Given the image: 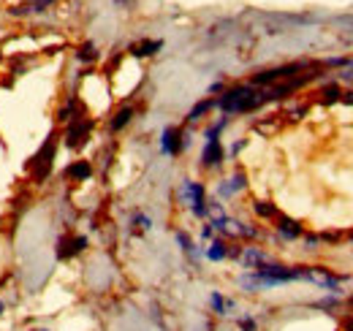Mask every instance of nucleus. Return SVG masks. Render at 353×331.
Listing matches in <instances>:
<instances>
[{
	"instance_id": "c756f323",
	"label": "nucleus",
	"mask_w": 353,
	"mask_h": 331,
	"mask_svg": "<svg viewBox=\"0 0 353 331\" xmlns=\"http://www.w3.org/2000/svg\"><path fill=\"white\" fill-rule=\"evenodd\" d=\"M351 310H353V299H351Z\"/></svg>"
},
{
	"instance_id": "9b49d317",
	"label": "nucleus",
	"mask_w": 353,
	"mask_h": 331,
	"mask_svg": "<svg viewBox=\"0 0 353 331\" xmlns=\"http://www.w3.org/2000/svg\"><path fill=\"white\" fill-rule=\"evenodd\" d=\"M65 177L68 179H77V182H85V179L92 177V166L88 161H74V163L65 168Z\"/></svg>"
},
{
	"instance_id": "412c9836",
	"label": "nucleus",
	"mask_w": 353,
	"mask_h": 331,
	"mask_svg": "<svg viewBox=\"0 0 353 331\" xmlns=\"http://www.w3.org/2000/svg\"><path fill=\"white\" fill-rule=\"evenodd\" d=\"M133 225H136V228H141V231H150V228H152V220H150L147 214L136 212V214H133Z\"/></svg>"
},
{
	"instance_id": "dca6fc26",
	"label": "nucleus",
	"mask_w": 353,
	"mask_h": 331,
	"mask_svg": "<svg viewBox=\"0 0 353 331\" xmlns=\"http://www.w3.org/2000/svg\"><path fill=\"white\" fill-rule=\"evenodd\" d=\"M131 120H133V109H131V106H123V109H120V112H117V114L112 117L109 128H112V130L117 133V130H123V128L131 123Z\"/></svg>"
},
{
	"instance_id": "1a4fd4ad",
	"label": "nucleus",
	"mask_w": 353,
	"mask_h": 331,
	"mask_svg": "<svg viewBox=\"0 0 353 331\" xmlns=\"http://www.w3.org/2000/svg\"><path fill=\"white\" fill-rule=\"evenodd\" d=\"M88 136H90V123L77 120V123H71L68 133H65V144H68L71 150H79V147L88 141Z\"/></svg>"
},
{
	"instance_id": "2eb2a0df",
	"label": "nucleus",
	"mask_w": 353,
	"mask_h": 331,
	"mask_svg": "<svg viewBox=\"0 0 353 331\" xmlns=\"http://www.w3.org/2000/svg\"><path fill=\"white\" fill-rule=\"evenodd\" d=\"M60 248H68V250H63L60 255H63V258H71V255H79L82 250L88 248V239H85V237H71V239H63Z\"/></svg>"
},
{
	"instance_id": "4468645a",
	"label": "nucleus",
	"mask_w": 353,
	"mask_h": 331,
	"mask_svg": "<svg viewBox=\"0 0 353 331\" xmlns=\"http://www.w3.org/2000/svg\"><path fill=\"white\" fill-rule=\"evenodd\" d=\"M163 49V41H141V43H133L131 46V54L133 57H152Z\"/></svg>"
},
{
	"instance_id": "39448f33",
	"label": "nucleus",
	"mask_w": 353,
	"mask_h": 331,
	"mask_svg": "<svg viewBox=\"0 0 353 331\" xmlns=\"http://www.w3.org/2000/svg\"><path fill=\"white\" fill-rule=\"evenodd\" d=\"M236 261H239L245 269L256 272V269H261L264 263H269V255H266L261 248H253V245H248V248H239V255H236Z\"/></svg>"
},
{
	"instance_id": "f03ea898",
	"label": "nucleus",
	"mask_w": 353,
	"mask_h": 331,
	"mask_svg": "<svg viewBox=\"0 0 353 331\" xmlns=\"http://www.w3.org/2000/svg\"><path fill=\"white\" fill-rule=\"evenodd\" d=\"M179 201H182V207H188L193 212V217H199V220L207 217V190H204L201 182L182 179V185H179Z\"/></svg>"
},
{
	"instance_id": "6ab92c4d",
	"label": "nucleus",
	"mask_w": 353,
	"mask_h": 331,
	"mask_svg": "<svg viewBox=\"0 0 353 331\" xmlns=\"http://www.w3.org/2000/svg\"><path fill=\"white\" fill-rule=\"evenodd\" d=\"M77 57H79L82 63H92V60L98 57V52H95V43H82V46H79V52H77Z\"/></svg>"
},
{
	"instance_id": "4be33fe9",
	"label": "nucleus",
	"mask_w": 353,
	"mask_h": 331,
	"mask_svg": "<svg viewBox=\"0 0 353 331\" xmlns=\"http://www.w3.org/2000/svg\"><path fill=\"white\" fill-rule=\"evenodd\" d=\"M201 239H204V242H212V239H215V225H212V223H207V225L201 228Z\"/></svg>"
},
{
	"instance_id": "f8f14e48",
	"label": "nucleus",
	"mask_w": 353,
	"mask_h": 331,
	"mask_svg": "<svg viewBox=\"0 0 353 331\" xmlns=\"http://www.w3.org/2000/svg\"><path fill=\"white\" fill-rule=\"evenodd\" d=\"M204 255H207V261H215V263H221L228 258V245L223 242V239H212L207 250H204Z\"/></svg>"
},
{
	"instance_id": "5701e85b",
	"label": "nucleus",
	"mask_w": 353,
	"mask_h": 331,
	"mask_svg": "<svg viewBox=\"0 0 353 331\" xmlns=\"http://www.w3.org/2000/svg\"><path fill=\"white\" fill-rule=\"evenodd\" d=\"M239 329H242V331H256V329H259V323H256L253 318H239Z\"/></svg>"
},
{
	"instance_id": "9d476101",
	"label": "nucleus",
	"mask_w": 353,
	"mask_h": 331,
	"mask_svg": "<svg viewBox=\"0 0 353 331\" xmlns=\"http://www.w3.org/2000/svg\"><path fill=\"white\" fill-rule=\"evenodd\" d=\"M210 307L215 310V315H231L234 310H236V304H234V299H225L221 290H215L212 296H210Z\"/></svg>"
},
{
	"instance_id": "cd10ccee",
	"label": "nucleus",
	"mask_w": 353,
	"mask_h": 331,
	"mask_svg": "<svg viewBox=\"0 0 353 331\" xmlns=\"http://www.w3.org/2000/svg\"><path fill=\"white\" fill-rule=\"evenodd\" d=\"M345 329H348V331H353V323H348V326H345Z\"/></svg>"
},
{
	"instance_id": "7ed1b4c3",
	"label": "nucleus",
	"mask_w": 353,
	"mask_h": 331,
	"mask_svg": "<svg viewBox=\"0 0 353 331\" xmlns=\"http://www.w3.org/2000/svg\"><path fill=\"white\" fill-rule=\"evenodd\" d=\"M188 147H190V139H188V133H182V128H176V125L163 128V133H161V152L163 155L174 158V155H179Z\"/></svg>"
},
{
	"instance_id": "b1692460",
	"label": "nucleus",
	"mask_w": 353,
	"mask_h": 331,
	"mask_svg": "<svg viewBox=\"0 0 353 331\" xmlns=\"http://www.w3.org/2000/svg\"><path fill=\"white\" fill-rule=\"evenodd\" d=\"M245 144H248L245 139H242V141H234V144H231V150H228V155H231V158H236V155L245 150Z\"/></svg>"
},
{
	"instance_id": "20e7f679",
	"label": "nucleus",
	"mask_w": 353,
	"mask_h": 331,
	"mask_svg": "<svg viewBox=\"0 0 353 331\" xmlns=\"http://www.w3.org/2000/svg\"><path fill=\"white\" fill-rule=\"evenodd\" d=\"M305 280L315 283L318 288H323V290H337L340 283H343V277H334V274H329V272L321 269V266H305Z\"/></svg>"
},
{
	"instance_id": "0eeeda50",
	"label": "nucleus",
	"mask_w": 353,
	"mask_h": 331,
	"mask_svg": "<svg viewBox=\"0 0 353 331\" xmlns=\"http://www.w3.org/2000/svg\"><path fill=\"white\" fill-rule=\"evenodd\" d=\"M223 161H225V150H223L221 139H215V141H204L201 166H204V168H218Z\"/></svg>"
},
{
	"instance_id": "f3484780",
	"label": "nucleus",
	"mask_w": 353,
	"mask_h": 331,
	"mask_svg": "<svg viewBox=\"0 0 353 331\" xmlns=\"http://www.w3.org/2000/svg\"><path fill=\"white\" fill-rule=\"evenodd\" d=\"M54 6V0H28L22 8V14H41V11H46V8H52Z\"/></svg>"
},
{
	"instance_id": "393cba45",
	"label": "nucleus",
	"mask_w": 353,
	"mask_h": 331,
	"mask_svg": "<svg viewBox=\"0 0 353 331\" xmlns=\"http://www.w3.org/2000/svg\"><path fill=\"white\" fill-rule=\"evenodd\" d=\"M340 101H343V103H351V106H353V90L343 92V95H340Z\"/></svg>"
},
{
	"instance_id": "c85d7f7f",
	"label": "nucleus",
	"mask_w": 353,
	"mask_h": 331,
	"mask_svg": "<svg viewBox=\"0 0 353 331\" xmlns=\"http://www.w3.org/2000/svg\"><path fill=\"white\" fill-rule=\"evenodd\" d=\"M30 331H49V329H30Z\"/></svg>"
},
{
	"instance_id": "6e6552de",
	"label": "nucleus",
	"mask_w": 353,
	"mask_h": 331,
	"mask_svg": "<svg viewBox=\"0 0 353 331\" xmlns=\"http://www.w3.org/2000/svg\"><path fill=\"white\" fill-rule=\"evenodd\" d=\"M277 234L285 239V242H294V239H302L305 237V228L299 220H291L285 214H277Z\"/></svg>"
},
{
	"instance_id": "a878e982",
	"label": "nucleus",
	"mask_w": 353,
	"mask_h": 331,
	"mask_svg": "<svg viewBox=\"0 0 353 331\" xmlns=\"http://www.w3.org/2000/svg\"><path fill=\"white\" fill-rule=\"evenodd\" d=\"M221 90H223V82H215L212 87H210V92H212V95H215V92H221Z\"/></svg>"
},
{
	"instance_id": "ddd939ff",
	"label": "nucleus",
	"mask_w": 353,
	"mask_h": 331,
	"mask_svg": "<svg viewBox=\"0 0 353 331\" xmlns=\"http://www.w3.org/2000/svg\"><path fill=\"white\" fill-rule=\"evenodd\" d=\"M212 109H215V98H204V101H199V103L188 112V117H185V120H188V123H199V120H201L204 114H210Z\"/></svg>"
},
{
	"instance_id": "aec40b11",
	"label": "nucleus",
	"mask_w": 353,
	"mask_h": 331,
	"mask_svg": "<svg viewBox=\"0 0 353 331\" xmlns=\"http://www.w3.org/2000/svg\"><path fill=\"white\" fill-rule=\"evenodd\" d=\"M253 209H256V214H259V217H277V209L272 207L269 201H256Z\"/></svg>"
},
{
	"instance_id": "423d86ee",
	"label": "nucleus",
	"mask_w": 353,
	"mask_h": 331,
	"mask_svg": "<svg viewBox=\"0 0 353 331\" xmlns=\"http://www.w3.org/2000/svg\"><path fill=\"white\" fill-rule=\"evenodd\" d=\"M248 188V177H245V171H234L231 177H225L221 185H218V196L221 199H234L236 193H242Z\"/></svg>"
},
{
	"instance_id": "bb28decb",
	"label": "nucleus",
	"mask_w": 353,
	"mask_h": 331,
	"mask_svg": "<svg viewBox=\"0 0 353 331\" xmlns=\"http://www.w3.org/2000/svg\"><path fill=\"white\" fill-rule=\"evenodd\" d=\"M3 315H6V301L0 299V318H3Z\"/></svg>"
},
{
	"instance_id": "a211bd4d",
	"label": "nucleus",
	"mask_w": 353,
	"mask_h": 331,
	"mask_svg": "<svg viewBox=\"0 0 353 331\" xmlns=\"http://www.w3.org/2000/svg\"><path fill=\"white\" fill-rule=\"evenodd\" d=\"M176 245H179V248H182V252H188V255H190V258H199V255H201V252H199V250H196V245H193V242H190V237H188V234H182V231H179V234H176Z\"/></svg>"
},
{
	"instance_id": "f257e3e1",
	"label": "nucleus",
	"mask_w": 353,
	"mask_h": 331,
	"mask_svg": "<svg viewBox=\"0 0 353 331\" xmlns=\"http://www.w3.org/2000/svg\"><path fill=\"white\" fill-rule=\"evenodd\" d=\"M261 103H266V95L261 92V90H256L253 84L231 87V90L223 92L221 98H215V109H221L225 117L253 112V109H259Z\"/></svg>"
}]
</instances>
